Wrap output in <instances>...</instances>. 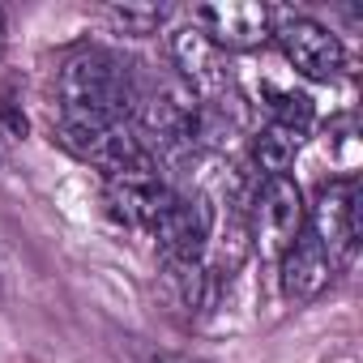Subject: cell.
Returning <instances> with one entry per match:
<instances>
[{
	"label": "cell",
	"instance_id": "4fadbf2b",
	"mask_svg": "<svg viewBox=\"0 0 363 363\" xmlns=\"http://www.w3.org/2000/svg\"><path fill=\"white\" fill-rule=\"evenodd\" d=\"M150 363H206V359H193V354H154Z\"/></svg>",
	"mask_w": 363,
	"mask_h": 363
},
{
	"label": "cell",
	"instance_id": "5b68a950",
	"mask_svg": "<svg viewBox=\"0 0 363 363\" xmlns=\"http://www.w3.org/2000/svg\"><path fill=\"white\" fill-rule=\"evenodd\" d=\"M308 231L320 240V248L342 269L359 248V184L354 179H329L316 189V201L308 206Z\"/></svg>",
	"mask_w": 363,
	"mask_h": 363
},
{
	"label": "cell",
	"instance_id": "7a4b0ae2",
	"mask_svg": "<svg viewBox=\"0 0 363 363\" xmlns=\"http://www.w3.org/2000/svg\"><path fill=\"white\" fill-rule=\"evenodd\" d=\"M210 223H214V214H210L206 197H197V193H171V201L162 206V214L150 227L167 274L201 269V257H206V244H210Z\"/></svg>",
	"mask_w": 363,
	"mask_h": 363
},
{
	"label": "cell",
	"instance_id": "277c9868",
	"mask_svg": "<svg viewBox=\"0 0 363 363\" xmlns=\"http://www.w3.org/2000/svg\"><path fill=\"white\" fill-rule=\"evenodd\" d=\"M274 39L282 48V56L312 82H333L346 69L342 39L303 13H274Z\"/></svg>",
	"mask_w": 363,
	"mask_h": 363
},
{
	"label": "cell",
	"instance_id": "8fae6325",
	"mask_svg": "<svg viewBox=\"0 0 363 363\" xmlns=\"http://www.w3.org/2000/svg\"><path fill=\"white\" fill-rule=\"evenodd\" d=\"M312 120H316V107H312L308 94H299V90H278V94L269 99V124H278V128H286V133H295V137H308Z\"/></svg>",
	"mask_w": 363,
	"mask_h": 363
},
{
	"label": "cell",
	"instance_id": "7c38bea8",
	"mask_svg": "<svg viewBox=\"0 0 363 363\" xmlns=\"http://www.w3.org/2000/svg\"><path fill=\"white\" fill-rule=\"evenodd\" d=\"M107 22L116 35L145 39V35H158V26L167 22V5H111Z\"/></svg>",
	"mask_w": 363,
	"mask_h": 363
},
{
	"label": "cell",
	"instance_id": "9a60e30c",
	"mask_svg": "<svg viewBox=\"0 0 363 363\" xmlns=\"http://www.w3.org/2000/svg\"><path fill=\"white\" fill-rule=\"evenodd\" d=\"M5 162H9V128L0 124V167H5Z\"/></svg>",
	"mask_w": 363,
	"mask_h": 363
},
{
	"label": "cell",
	"instance_id": "6da1fadb",
	"mask_svg": "<svg viewBox=\"0 0 363 363\" xmlns=\"http://www.w3.org/2000/svg\"><path fill=\"white\" fill-rule=\"evenodd\" d=\"M137 69L107 48H77L56 69V124H133Z\"/></svg>",
	"mask_w": 363,
	"mask_h": 363
},
{
	"label": "cell",
	"instance_id": "8992f818",
	"mask_svg": "<svg viewBox=\"0 0 363 363\" xmlns=\"http://www.w3.org/2000/svg\"><path fill=\"white\" fill-rule=\"evenodd\" d=\"M171 193L175 189L162 179L158 162L103 175V201H107L111 218L124 223V227H137V231H150L154 227V218L162 214V206L171 201Z\"/></svg>",
	"mask_w": 363,
	"mask_h": 363
},
{
	"label": "cell",
	"instance_id": "ba28073f",
	"mask_svg": "<svg viewBox=\"0 0 363 363\" xmlns=\"http://www.w3.org/2000/svg\"><path fill=\"white\" fill-rule=\"evenodd\" d=\"M171 60H175V73L184 82L197 103H218L227 90H231V69H227V52H218L197 26H184L171 35Z\"/></svg>",
	"mask_w": 363,
	"mask_h": 363
},
{
	"label": "cell",
	"instance_id": "30bf717a",
	"mask_svg": "<svg viewBox=\"0 0 363 363\" xmlns=\"http://www.w3.org/2000/svg\"><path fill=\"white\" fill-rule=\"evenodd\" d=\"M299 145H303V137H295V133H286L278 124H265L252 137V162H257V171L265 179L269 175H286L291 162H295V154H299Z\"/></svg>",
	"mask_w": 363,
	"mask_h": 363
},
{
	"label": "cell",
	"instance_id": "5bb4252c",
	"mask_svg": "<svg viewBox=\"0 0 363 363\" xmlns=\"http://www.w3.org/2000/svg\"><path fill=\"white\" fill-rule=\"evenodd\" d=\"M5 48H9V13L0 9V56H5Z\"/></svg>",
	"mask_w": 363,
	"mask_h": 363
},
{
	"label": "cell",
	"instance_id": "52a82bcc",
	"mask_svg": "<svg viewBox=\"0 0 363 363\" xmlns=\"http://www.w3.org/2000/svg\"><path fill=\"white\" fill-rule=\"evenodd\" d=\"M193 26L218 48V52H257L274 39V9L257 0H218V5H197Z\"/></svg>",
	"mask_w": 363,
	"mask_h": 363
},
{
	"label": "cell",
	"instance_id": "3957f363",
	"mask_svg": "<svg viewBox=\"0 0 363 363\" xmlns=\"http://www.w3.org/2000/svg\"><path fill=\"white\" fill-rule=\"evenodd\" d=\"M308 223V206L303 193L291 175H269L261 179V189L252 197V248L261 252V261H282V252L295 244V235Z\"/></svg>",
	"mask_w": 363,
	"mask_h": 363
},
{
	"label": "cell",
	"instance_id": "9c48e42d",
	"mask_svg": "<svg viewBox=\"0 0 363 363\" xmlns=\"http://www.w3.org/2000/svg\"><path fill=\"white\" fill-rule=\"evenodd\" d=\"M278 274H282V295L295 299V303H303V299H316V295L333 282L337 265H333V257L320 248V240H316V235L308 231V223H303V231L295 235V244L282 252Z\"/></svg>",
	"mask_w": 363,
	"mask_h": 363
}]
</instances>
